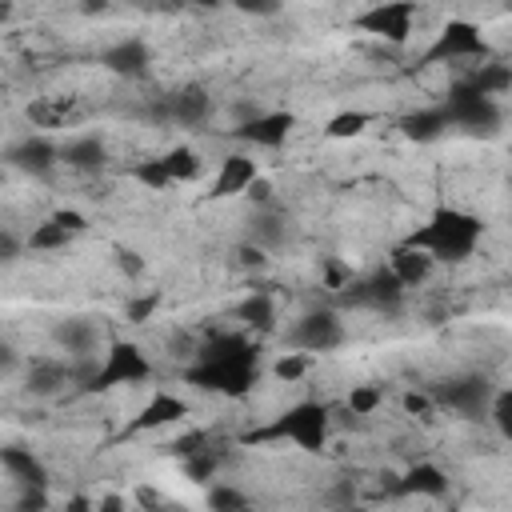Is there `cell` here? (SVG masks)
<instances>
[{
	"instance_id": "cell-38",
	"label": "cell",
	"mask_w": 512,
	"mask_h": 512,
	"mask_svg": "<svg viewBox=\"0 0 512 512\" xmlns=\"http://www.w3.org/2000/svg\"><path fill=\"white\" fill-rule=\"evenodd\" d=\"M348 284H352V272H348L340 260H332V256H328V260H324V288H332V292H344Z\"/></svg>"
},
{
	"instance_id": "cell-1",
	"label": "cell",
	"mask_w": 512,
	"mask_h": 512,
	"mask_svg": "<svg viewBox=\"0 0 512 512\" xmlns=\"http://www.w3.org/2000/svg\"><path fill=\"white\" fill-rule=\"evenodd\" d=\"M260 376V348L244 336H216L208 344H200L196 364L184 372L188 384L204 388V392H220V396H248L252 384Z\"/></svg>"
},
{
	"instance_id": "cell-2",
	"label": "cell",
	"mask_w": 512,
	"mask_h": 512,
	"mask_svg": "<svg viewBox=\"0 0 512 512\" xmlns=\"http://www.w3.org/2000/svg\"><path fill=\"white\" fill-rule=\"evenodd\" d=\"M480 220L472 212H460V208H436L432 220L408 236V244L424 248L432 260H444V264H460L476 252V240H480Z\"/></svg>"
},
{
	"instance_id": "cell-22",
	"label": "cell",
	"mask_w": 512,
	"mask_h": 512,
	"mask_svg": "<svg viewBox=\"0 0 512 512\" xmlns=\"http://www.w3.org/2000/svg\"><path fill=\"white\" fill-rule=\"evenodd\" d=\"M0 464L8 468V476H12L20 488H48V468H44V460H40L32 448L8 444V448H0Z\"/></svg>"
},
{
	"instance_id": "cell-42",
	"label": "cell",
	"mask_w": 512,
	"mask_h": 512,
	"mask_svg": "<svg viewBox=\"0 0 512 512\" xmlns=\"http://www.w3.org/2000/svg\"><path fill=\"white\" fill-rule=\"evenodd\" d=\"M236 260H240L244 268H264V264H268V252H260L256 244L244 240V244H236Z\"/></svg>"
},
{
	"instance_id": "cell-14",
	"label": "cell",
	"mask_w": 512,
	"mask_h": 512,
	"mask_svg": "<svg viewBox=\"0 0 512 512\" xmlns=\"http://www.w3.org/2000/svg\"><path fill=\"white\" fill-rule=\"evenodd\" d=\"M52 340H56V348L64 352V360L84 364V360H92V352H96V344H100V328H96L88 316H68V320L56 324Z\"/></svg>"
},
{
	"instance_id": "cell-32",
	"label": "cell",
	"mask_w": 512,
	"mask_h": 512,
	"mask_svg": "<svg viewBox=\"0 0 512 512\" xmlns=\"http://www.w3.org/2000/svg\"><path fill=\"white\" fill-rule=\"evenodd\" d=\"M488 420H492V428H496L504 440H512V384H508V388H496L492 408H488Z\"/></svg>"
},
{
	"instance_id": "cell-37",
	"label": "cell",
	"mask_w": 512,
	"mask_h": 512,
	"mask_svg": "<svg viewBox=\"0 0 512 512\" xmlns=\"http://www.w3.org/2000/svg\"><path fill=\"white\" fill-rule=\"evenodd\" d=\"M172 452L176 456H184V460H192V456H200V452H208V432H184L180 440H172Z\"/></svg>"
},
{
	"instance_id": "cell-33",
	"label": "cell",
	"mask_w": 512,
	"mask_h": 512,
	"mask_svg": "<svg viewBox=\"0 0 512 512\" xmlns=\"http://www.w3.org/2000/svg\"><path fill=\"white\" fill-rule=\"evenodd\" d=\"M308 352H284L276 364H272V376L276 380H284V384H296V380H304L308 376Z\"/></svg>"
},
{
	"instance_id": "cell-17",
	"label": "cell",
	"mask_w": 512,
	"mask_h": 512,
	"mask_svg": "<svg viewBox=\"0 0 512 512\" xmlns=\"http://www.w3.org/2000/svg\"><path fill=\"white\" fill-rule=\"evenodd\" d=\"M448 472L440 468V464H432V460H420V464H412L404 476H396V496H424V500H440V496H448Z\"/></svg>"
},
{
	"instance_id": "cell-40",
	"label": "cell",
	"mask_w": 512,
	"mask_h": 512,
	"mask_svg": "<svg viewBox=\"0 0 512 512\" xmlns=\"http://www.w3.org/2000/svg\"><path fill=\"white\" fill-rule=\"evenodd\" d=\"M244 196H248L256 208H272V196H276V188H272V180H268V176H256V180H252V188H248Z\"/></svg>"
},
{
	"instance_id": "cell-35",
	"label": "cell",
	"mask_w": 512,
	"mask_h": 512,
	"mask_svg": "<svg viewBox=\"0 0 512 512\" xmlns=\"http://www.w3.org/2000/svg\"><path fill=\"white\" fill-rule=\"evenodd\" d=\"M156 308H160V292H144V296H128V304H124V320H128V324H148Z\"/></svg>"
},
{
	"instance_id": "cell-15",
	"label": "cell",
	"mask_w": 512,
	"mask_h": 512,
	"mask_svg": "<svg viewBox=\"0 0 512 512\" xmlns=\"http://www.w3.org/2000/svg\"><path fill=\"white\" fill-rule=\"evenodd\" d=\"M164 100H168V120L180 128H200L212 116V96L204 84H184Z\"/></svg>"
},
{
	"instance_id": "cell-50",
	"label": "cell",
	"mask_w": 512,
	"mask_h": 512,
	"mask_svg": "<svg viewBox=\"0 0 512 512\" xmlns=\"http://www.w3.org/2000/svg\"><path fill=\"white\" fill-rule=\"evenodd\" d=\"M240 512H256V508H252V504H248V508H240Z\"/></svg>"
},
{
	"instance_id": "cell-45",
	"label": "cell",
	"mask_w": 512,
	"mask_h": 512,
	"mask_svg": "<svg viewBox=\"0 0 512 512\" xmlns=\"http://www.w3.org/2000/svg\"><path fill=\"white\" fill-rule=\"evenodd\" d=\"M96 512H128V500L120 492H108V496L96 500Z\"/></svg>"
},
{
	"instance_id": "cell-8",
	"label": "cell",
	"mask_w": 512,
	"mask_h": 512,
	"mask_svg": "<svg viewBox=\"0 0 512 512\" xmlns=\"http://www.w3.org/2000/svg\"><path fill=\"white\" fill-rule=\"evenodd\" d=\"M424 60L428 64H436V60H488V40L472 20H448L436 32Z\"/></svg>"
},
{
	"instance_id": "cell-34",
	"label": "cell",
	"mask_w": 512,
	"mask_h": 512,
	"mask_svg": "<svg viewBox=\"0 0 512 512\" xmlns=\"http://www.w3.org/2000/svg\"><path fill=\"white\" fill-rule=\"evenodd\" d=\"M240 508H248L240 488H232V484H212L208 488V512H240Z\"/></svg>"
},
{
	"instance_id": "cell-44",
	"label": "cell",
	"mask_w": 512,
	"mask_h": 512,
	"mask_svg": "<svg viewBox=\"0 0 512 512\" xmlns=\"http://www.w3.org/2000/svg\"><path fill=\"white\" fill-rule=\"evenodd\" d=\"M116 268H120L124 276H140V272H144V260H140V252L120 248V252H116Z\"/></svg>"
},
{
	"instance_id": "cell-3",
	"label": "cell",
	"mask_w": 512,
	"mask_h": 512,
	"mask_svg": "<svg viewBox=\"0 0 512 512\" xmlns=\"http://www.w3.org/2000/svg\"><path fill=\"white\" fill-rule=\"evenodd\" d=\"M328 428H332V412L320 400H300L288 412H280L268 428L252 432V440H292L304 452H320L328 444Z\"/></svg>"
},
{
	"instance_id": "cell-47",
	"label": "cell",
	"mask_w": 512,
	"mask_h": 512,
	"mask_svg": "<svg viewBox=\"0 0 512 512\" xmlns=\"http://www.w3.org/2000/svg\"><path fill=\"white\" fill-rule=\"evenodd\" d=\"M64 512H96V504H92L84 492H76V496L64 500Z\"/></svg>"
},
{
	"instance_id": "cell-6",
	"label": "cell",
	"mask_w": 512,
	"mask_h": 512,
	"mask_svg": "<svg viewBox=\"0 0 512 512\" xmlns=\"http://www.w3.org/2000/svg\"><path fill=\"white\" fill-rule=\"evenodd\" d=\"M404 284L396 280V272L384 264V268H376V272H368V276H360V280H352L344 292H336V300H340V308H372V312H400V304H404Z\"/></svg>"
},
{
	"instance_id": "cell-23",
	"label": "cell",
	"mask_w": 512,
	"mask_h": 512,
	"mask_svg": "<svg viewBox=\"0 0 512 512\" xmlns=\"http://www.w3.org/2000/svg\"><path fill=\"white\" fill-rule=\"evenodd\" d=\"M184 416H188V404H184L180 396H172V392H156V396L140 408V416L132 420V432L168 428V424H176V420H184Z\"/></svg>"
},
{
	"instance_id": "cell-13",
	"label": "cell",
	"mask_w": 512,
	"mask_h": 512,
	"mask_svg": "<svg viewBox=\"0 0 512 512\" xmlns=\"http://www.w3.org/2000/svg\"><path fill=\"white\" fill-rule=\"evenodd\" d=\"M100 64H104L112 76L140 80V76H148V68H152V52H148V44H144L140 36H124V40H116V44H108V48L100 52Z\"/></svg>"
},
{
	"instance_id": "cell-24",
	"label": "cell",
	"mask_w": 512,
	"mask_h": 512,
	"mask_svg": "<svg viewBox=\"0 0 512 512\" xmlns=\"http://www.w3.org/2000/svg\"><path fill=\"white\" fill-rule=\"evenodd\" d=\"M400 132H404L408 140H416V144H432V140H440V136L448 132V116H444L440 104L416 108V112H408V116L400 120Z\"/></svg>"
},
{
	"instance_id": "cell-31",
	"label": "cell",
	"mask_w": 512,
	"mask_h": 512,
	"mask_svg": "<svg viewBox=\"0 0 512 512\" xmlns=\"http://www.w3.org/2000/svg\"><path fill=\"white\" fill-rule=\"evenodd\" d=\"M132 180H140L144 188L160 192V188H168V184H172V172H168L164 156H156V160H140V164L132 168Z\"/></svg>"
},
{
	"instance_id": "cell-39",
	"label": "cell",
	"mask_w": 512,
	"mask_h": 512,
	"mask_svg": "<svg viewBox=\"0 0 512 512\" xmlns=\"http://www.w3.org/2000/svg\"><path fill=\"white\" fill-rule=\"evenodd\" d=\"M16 512H48V488H20Z\"/></svg>"
},
{
	"instance_id": "cell-41",
	"label": "cell",
	"mask_w": 512,
	"mask_h": 512,
	"mask_svg": "<svg viewBox=\"0 0 512 512\" xmlns=\"http://www.w3.org/2000/svg\"><path fill=\"white\" fill-rule=\"evenodd\" d=\"M432 408H436L432 392H408V396H404V412H408V416H428Z\"/></svg>"
},
{
	"instance_id": "cell-43",
	"label": "cell",
	"mask_w": 512,
	"mask_h": 512,
	"mask_svg": "<svg viewBox=\"0 0 512 512\" xmlns=\"http://www.w3.org/2000/svg\"><path fill=\"white\" fill-rule=\"evenodd\" d=\"M52 220H56V224H60V228H68V232H72V236H76V232H84V228H88V220H84V216H80V212H76V208H60V212H52Z\"/></svg>"
},
{
	"instance_id": "cell-51",
	"label": "cell",
	"mask_w": 512,
	"mask_h": 512,
	"mask_svg": "<svg viewBox=\"0 0 512 512\" xmlns=\"http://www.w3.org/2000/svg\"><path fill=\"white\" fill-rule=\"evenodd\" d=\"M448 512H456V508H448Z\"/></svg>"
},
{
	"instance_id": "cell-25",
	"label": "cell",
	"mask_w": 512,
	"mask_h": 512,
	"mask_svg": "<svg viewBox=\"0 0 512 512\" xmlns=\"http://www.w3.org/2000/svg\"><path fill=\"white\" fill-rule=\"evenodd\" d=\"M468 80H472V88H476L480 96L496 100V96H504V92L512 88V64H504V60H484Z\"/></svg>"
},
{
	"instance_id": "cell-10",
	"label": "cell",
	"mask_w": 512,
	"mask_h": 512,
	"mask_svg": "<svg viewBox=\"0 0 512 512\" xmlns=\"http://www.w3.org/2000/svg\"><path fill=\"white\" fill-rule=\"evenodd\" d=\"M412 16H416L412 4H372V8H364V12L356 16V28L372 32V36H380V40H388V44H408V36H412Z\"/></svg>"
},
{
	"instance_id": "cell-5",
	"label": "cell",
	"mask_w": 512,
	"mask_h": 512,
	"mask_svg": "<svg viewBox=\"0 0 512 512\" xmlns=\"http://www.w3.org/2000/svg\"><path fill=\"white\" fill-rule=\"evenodd\" d=\"M148 376H152L148 352L140 344H132V340H112L108 352H104V360L96 364V372H92V380L84 388L104 392V388H116V384H140Z\"/></svg>"
},
{
	"instance_id": "cell-29",
	"label": "cell",
	"mask_w": 512,
	"mask_h": 512,
	"mask_svg": "<svg viewBox=\"0 0 512 512\" xmlns=\"http://www.w3.org/2000/svg\"><path fill=\"white\" fill-rule=\"evenodd\" d=\"M368 124H372V116L356 108V112H336V116L328 120V128H324V132H328L332 140H352V136H360Z\"/></svg>"
},
{
	"instance_id": "cell-7",
	"label": "cell",
	"mask_w": 512,
	"mask_h": 512,
	"mask_svg": "<svg viewBox=\"0 0 512 512\" xmlns=\"http://www.w3.org/2000/svg\"><path fill=\"white\" fill-rule=\"evenodd\" d=\"M492 396H496V388H492L488 376H452V380H444V384L432 388L436 408H448V412H456V416H464V420L488 416Z\"/></svg>"
},
{
	"instance_id": "cell-9",
	"label": "cell",
	"mask_w": 512,
	"mask_h": 512,
	"mask_svg": "<svg viewBox=\"0 0 512 512\" xmlns=\"http://www.w3.org/2000/svg\"><path fill=\"white\" fill-rule=\"evenodd\" d=\"M288 344H292L296 352H332L336 344H344V320H340V312H332V308H312V312H304V316L292 324Z\"/></svg>"
},
{
	"instance_id": "cell-26",
	"label": "cell",
	"mask_w": 512,
	"mask_h": 512,
	"mask_svg": "<svg viewBox=\"0 0 512 512\" xmlns=\"http://www.w3.org/2000/svg\"><path fill=\"white\" fill-rule=\"evenodd\" d=\"M236 316H240L248 328H256V332H272V328H276V300H272L268 292H252V296H244V300L236 304Z\"/></svg>"
},
{
	"instance_id": "cell-28",
	"label": "cell",
	"mask_w": 512,
	"mask_h": 512,
	"mask_svg": "<svg viewBox=\"0 0 512 512\" xmlns=\"http://www.w3.org/2000/svg\"><path fill=\"white\" fill-rule=\"evenodd\" d=\"M164 164H168L172 180H196V176L204 172V156H200L196 148H188V144H180V148L164 152Z\"/></svg>"
},
{
	"instance_id": "cell-18",
	"label": "cell",
	"mask_w": 512,
	"mask_h": 512,
	"mask_svg": "<svg viewBox=\"0 0 512 512\" xmlns=\"http://www.w3.org/2000/svg\"><path fill=\"white\" fill-rule=\"evenodd\" d=\"M256 176H260V172H256V160H252L248 152H232V156H224L220 168H216L212 196H244Z\"/></svg>"
},
{
	"instance_id": "cell-11",
	"label": "cell",
	"mask_w": 512,
	"mask_h": 512,
	"mask_svg": "<svg viewBox=\"0 0 512 512\" xmlns=\"http://www.w3.org/2000/svg\"><path fill=\"white\" fill-rule=\"evenodd\" d=\"M76 380H80V368H76L72 360H56V356H40V360H32L28 372H24L28 396H40V400L60 396V392H64L68 384H76Z\"/></svg>"
},
{
	"instance_id": "cell-46",
	"label": "cell",
	"mask_w": 512,
	"mask_h": 512,
	"mask_svg": "<svg viewBox=\"0 0 512 512\" xmlns=\"http://www.w3.org/2000/svg\"><path fill=\"white\" fill-rule=\"evenodd\" d=\"M16 252H20V244H16V236L4 228V232H0V260H4V264H12V260H16Z\"/></svg>"
},
{
	"instance_id": "cell-48",
	"label": "cell",
	"mask_w": 512,
	"mask_h": 512,
	"mask_svg": "<svg viewBox=\"0 0 512 512\" xmlns=\"http://www.w3.org/2000/svg\"><path fill=\"white\" fill-rule=\"evenodd\" d=\"M136 496H140V500H144V504H148V508H160V496H156V492H152V488H140V492H136Z\"/></svg>"
},
{
	"instance_id": "cell-16",
	"label": "cell",
	"mask_w": 512,
	"mask_h": 512,
	"mask_svg": "<svg viewBox=\"0 0 512 512\" xmlns=\"http://www.w3.org/2000/svg\"><path fill=\"white\" fill-rule=\"evenodd\" d=\"M292 128H296L292 112H260L256 120L240 124L232 136H236V140H244V144H256V148H280V144L288 140V132H292Z\"/></svg>"
},
{
	"instance_id": "cell-30",
	"label": "cell",
	"mask_w": 512,
	"mask_h": 512,
	"mask_svg": "<svg viewBox=\"0 0 512 512\" xmlns=\"http://www.w3.org/2000/svg\"><path fill=\"white\" fill-rule=\"evenodd\" d=\"M380 404H384L380 384H352V392H348V412L352 416H372Z\"/></svg>"
},
{
	"instance_id": "cell-49",
	"label": "cell",
	"mask_w": 512,
	"mask_h": 512,
	"mask_svg": "<svg viewBox=\"0 0 512 512\" xmlns=\"http://www.w3.org/2000/svg\"><path fill=\"white\" fill-rule=\"evenodd\" d=\"M340 512H364V508H340Z\"/></svg>"
},
{
	"instance_id": "cell-36",
	"label": "cell",
	"mask_w": 512,
	"mask_h": 512,
	"mask_svg": "<svg viewBox=\"0 0 512 512\" xmlns=\"http://www.w3.org/2000/svg\"><path fill=\"white\" fill-rule=\"evenodd\" d=\"M216 468H220V452H200V456H192V460H184V472H188V480H212L216 476Z\"/></svg>"
},
{
	"instance_id": "cell-20",
	"label": "cell",
	"mask_w": 512,
	"mask_h": 512,
	"mask_svg": "<svg viewBox=\"0 0 512 512\" xmlns=\"http://www.w3.org/2000/svg\"><path fill=\"white\" fill-rule=\"evenodd\" d=\"M60 164L64 168H76V172H100L108 164V144L96 132L72 136V140L60 144Z\"/></svg>"
},
{
	"instance_id": "cell-21",
	"label": "cell",
	"mask_w": 512,
	"mask_h": 512,
	"mask_svg": "<svg viewBox=\"0 0 512 512\" xmlns=\"http://www.w3.org/2000/svg\"><path fill=\"white\" fill-rule=\"evenodd\" d=\"M388 268L396 272V280L404 284V288H420L428 276H432V268H436V260L424 252V248H416V244H396L392 248V256H388Z\"/></svg>"
},
{
	"instance_id": "cell-27",
	"label": "cell",
	"mask_w": 512,
	"mask_h": 512,
	"mask_svg": "<svg viewBox=\"0 0 512 512\" xmlns=\"http://www.w3.org/2000/svg\"><path fill=\"white\" fill-rule=\"evenodd\" d=\"M68 244H72V232L60 228L52 216L28 232V248H32V252H60V248H68Z\"/></svg>"
},
{
	"instance_id": "cell-12",
	"label": "cell",
	"mask_w": 512,
	"mask_h": 512,
	"mask_svg": "<svg viewBox=\"0 0 512 512\" xmlns=\"http://www.w3.org/2000/svg\"><path fill=\"white\" fill-rule=\"evenodd\" d=\"M4 160L16 172H28V176H52V168L60 164V144L48 140V136H24V140L8 144Z\"/></svg>"
},
{
	"instance_id": "cell-19",
	"label": "cell",
	"mask_w": 512,
	"mask_h": 512,
	"mask_svg": "<svg viewBox=\"0 0 512 512\" xmlns=\"http://www.w3.org/2000/svg\"><path fill=\"white\" fill-rule=\"evenodd\" d=\"M288 232H292V224H288V216H284L276 204H272V208H256V212L248 216V244H256L260 252L284 248Z\"/></svg>"
},
{
	"instance_id": "cell-4",
	"label": "cell",
	"mask_w": 512,
	"mask_h": 512,
	"mask_svg": "<svg viewBox=\"0 0 512 512\" xmlns=\"http://www.w3.org/2000/svg\"><path fill=\"white\" fill-rule=\"evenodd\" d=\"M440 108L448 116V128H460L468 136H496L500 132V104L488 100V96H480L468 76L448 88V96H444Z\"/></svg>"
}]
</instances>
